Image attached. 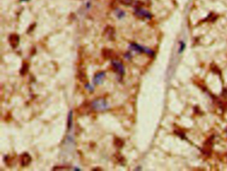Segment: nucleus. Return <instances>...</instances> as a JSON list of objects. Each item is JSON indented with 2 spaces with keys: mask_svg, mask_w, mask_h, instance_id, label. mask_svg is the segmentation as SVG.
<instances>
[{
  "mask_svg": "<svg viewBox=\"0 0 227 171\" xmlns=\"http://www.w3.org/2000/svg\"><path fill=\"white\" fill-rule=\"evenodd\" d=\"M78 76L79 79H80L82 82H85V81H86L87 80L86 73H85L83 71H79Z\"/></svg>",
  "mask_w": 227,
  "mask_h": 171,
  "instance_id": "nucleus-13",
  "label": "nucleus"
},
{
  "mask_svg": "<svg viewBox=\"0 0 227 171\" xmlns=\"http://www.w3.org/2000/svg\"><path fill=\"white\" fill-rule=\"evenodd\" d=\"M9 41L13 48H16L19 43V37L17 34H11L9 37Z\"/></svg>",
  "mask_w": 227,
  "mask_h": 171,
  "instance_id": "nucleus-7",
  "label": "nucleus"
},
{
  "mask_svg": "<svg viewBox=\"0 0 227 171\" xmlns=\"http://www.w3.org/2000/svg\"><path fill=\"white\" fill-rule=\"evenodd\" d=\"M29 70V63L27 62H23L22 67L20 69V74L21 75H25L28 72Z\"/></svg>",
  "mask_w": 227,
  "mask_h": 171,
  "instance_id": "nucleus-11",
  "label": "nucleus"
},
{
  "mask_svg": "<svg viewBox=\"0 0 227 171\" xmlns=\"http://www.w3.org/2000/svg\"><path fill=\"white\" fill-rule=\"evenodd\" d=\"M119 1L123 5H127V6L132 5V3H133V0H119Z\"/></svg>",
  "mask_w": 227,
  "mask_h": 171,
  "instance_id": "nucleus-15",
  "label": "nucleus"
},
{
  "mask_svg": "<svg viewBox=\"0 0 227 171\" xmlns=\"http://www.w3.org/2000/svg\"><path fill=\"white\" fill-rule=\"evenodd\" d=\"M115 160H117V162L121 164V165L125 164V159L124 157L120 154V153H117V154H115Z\"/></svg>",
  "mask_w": 227,
  "mask_h": 171,
  "instance_id": "nucleus-12",
  "label": "nucleus"
},
{
  "mask_svg": "<svg viewBox=\"0 0 227 171\" xmlns=\"http://www.w3.org/2000/svg\"><path fill=\"white\" fill-rule=\"evenodd\" d=\"M91 108L95 111H104L109 108V104L103 98H98L92 101Z\"/></svg>",
  "mask_w": 227,
  "mask_h": 171,
  "instance_id": "nucleus-1",
  "label": "nucleus"
},
{
  "mask_svg": "<svg viewBox=\"0 0 227 171\" xmlns=\"http://www.w3.org/2000/svg\"><path fill=\"white\" fill-rule=\"evenodd\" d=\"M135 13L137 17L141 19H150L152 17V15L148 11L145 10V9L143 8H139L138 7V8L135 9Z\"/></svg>",
  "mask_w": 227,
  "mask_h": 171,
  "instance_id": "nucleus-4",
  "label": "nucleus"
},
{
  "mask_svg": "<svg viewBox=\"0 0 227 171\" xmlns=\"http://www.w3.org/2000/svg\"><path fill=\"white\" fill-rule=\"evenodd\" d=\"M85 87H86V88L88 89L89 91H93V87L91 86V85H90L89 84V83H87V84H85Z\"/></svg>",
  "mask_w": 227,
  "mask_h": 171,
  "instance_id": "nucleus-16",
  "label": "nucleus"
},
{
  "mask_svg": "<svg viewBox=\"0 0 227 171\" xmlns=\"http://www.w3.org/2000/svg\"><path fill=\"white\" fill-rule=\"evenodd\" d=\"M102 55L105 59H111L114 57V53L109 49H103L102 51Z\"/></svg>",
  "mask_w": 227,
  "mask_h": 171,
  "instance_id": "nucleus-8",
  "label": "nucleus"
},
{
  "mask_svg": "<svg viewBox=\"0 0 227 171\" xmlns=\"http://www.w3.org/2000/svg\"><path fill=\"white\" fill-rule=\"evenodd\" d=\"M113 143H114L115 146L117 148H123L125 144L124 141L122 139L119 138V137H115L114 139V141H113Z\"/></svg>",
  "mask_w": 227,
  "mask_h": 171,
  "instance_id": "nucleus-9",
  "label": "nucleus"
},
{
  "mask_svg": "<svg viewBox=\"0 0 227 171\" xmlns=\"http://www.w3.org/2000/svg\"><path fill=\"white\" fill-rule=\"evenodd\" d=\"M31 160H32V158L29 153L23 152L20 156V164L23 167L28 166L31 163Z\"/></svg>",
  "mask_w": 227,
  "mask_h": 171,
  "instance_id": "nucleus-5",
  "label": "nucleus"
},
{
  "mask_svg": "<svg viewBox=\"0 0 227 171\" xmlns=\"http://www.w3.org/2000/svg\"><path fill=\"white\" fill-rule=\"evenodd\" d=\"M105 76H106V74H105V72H104V71H101V72L97 73L95 75L94 77H93V83L95 85L101 84V83H103V81H104Z\"/></svg>",
  "mask_w": 227,
  "mask_h": 171,
  "instance_id": "nucleus-6",
  "label": "nucleus"
},
{
  "mask_svg": "<svg viewBox=\"0 0 227 171\" xmlns=\"http://www.w3.org/2000/svg\"><path fill=\"white\" fill-rule=\"evenodd\" d=\"M111 65H112L113 67V71H114L116 73H117L119 76L123 77V75H125V67L121 61L113 59V60H112V61H111Z\"/></svg>",
  "mask_w": 227,
  "mask_h": 171,
  "instance_id": "nucleus-2",
  "label": "nucleus"
},
{
  "mask_svg": "<svg viewBox=\"0 0 227 171\" xmlns=\"http://www.w3.org/2000/svg\"><path fill=\"white\" fill-rule=\"evenodd\" d=\"M115 15H116V16L118 17L119 19H122L125 16V13L124 12V11L121 10V9H116V11H115Z\"/></svg>",
  "mask_w": 227,
  "mask_h": 171,
  "instance_id": "nucleus-14",
  "label": "nucleus"
},
{
  "mask_svg": "<svg viewBox=\"0 0 227 171\" xmlns=\"http://www.w3.org/2000/svg\"><path fill=\"white\" fill-rule=\"evenodd\" d=\"M184 47H185V45H184V43H181V50H180V51H182L183 49H184Z\"/></svg>",
  "mask_w": 227,
  "mask_h": 171,
  "instance_id": "nucleus-17",
  "label": "nucleus"
},
{
  "mask_svg": "<svg viewBox=\"0 0 227 171\" xmlns=\"http://www.w3.org/2000/svg\"><path fill=\"white\" fill-rule=\"evenodd\" d=\"M130 49L131 50L137 51V52L139 53H145L147 54H148L149 55H154V53H153V51H151V49H149L148 48H146V47H142L141 45H139L138 44H136V43H131L130 45Z\"/></svg>",
  "mask_w": 227,
  "mask_h": 171,
  "instance_id": "nucleus-3",
  "label": "nucleus"
},
{
  "mask_svg": "<svg viewBox=\"0 0 227 171\" xmlns=\"http://www.w3.org/2000/svg\"><path fill=\"white\" fill-rule=\"evenodd\" d=\"M73 126V112L71 111L69 113L68 119H67V129L68 131H70Z\"/></svg>",
  "mask_w": 227,
  "mask_h": 171,
  "instance_id": "nucleus-10",
  "label": "nucleus"
}]
</instances>
